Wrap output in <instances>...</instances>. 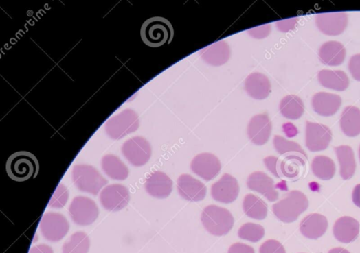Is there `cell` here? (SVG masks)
I'll use <instances>...</instances> for the list:
<instances>
[{
    "mask_svg": "<svg viewBox=\"0 0 360 253\" xmlns=\"http://www.w3.org/2000/svg\"><path fill=\"white\" fill-rule=\"evenodd\" d=\"M74 184L80 191L97 195L108 180L93 167L78 165L72 171Z\"/></svg>",
    "mask_w": 360,
    "mask_h": 253,
    "instance_id": "obj_5",
    "label": "cell"
},
{
    "mask_svg": "<svg viewBox=\"0 0 360 253\" xmlns=\"http://www.w3.org/2000/svg\"><path fill=\"white\" fill-rule=\"evenodd\" d=\"M101 205L108 211L118 212L131 201L128 189L122 184H112L105 187L100 195Z\"/></svg>",
    "mask_w": 360,
    "mask_h": 253,
    "instance_id": "obj_8",
    "label": "cell"
},
{
    "mask_svg": "<svg viewBox=\"0 0 360 253\" xmlns=\"http://www.w3.org/2000/svg\"><path fill=\"white\" fill-rule=\"evenodd\" d=\"M348 23V16L345 12L325 13L317 14L316 25L317 28L328 36H337L343 34Z\"/></svg>",
    "mask_w": 360,
    "mask_h": 253,
    "instance_id": "obj_13",
    "label": "cell"
},
{
    "mask_svg": "<svg viewBox=\"0 0 360 253\" xmlns=\"http://www.w3.org/2000/svg\"><path fill=\"white\" fill-rule=\"evenodd\" d=\"M359 228V223L356 219L352 217L344 216L335 222L333 232L337 241L348 243L358 238Z\"/></svg>",
    "mask_w": 360,
    "mask_h": 253,
    "instance_id": "obj_21",
    "label": "cell"
},
{
    "mask_svg": "<svg viewBox=\"0 0 360 253\" xmlns=\"http://www.w3.org/2000/svg\"><path fill=\"white\" fill-rule=\"evenodd\" d=\"M306 144L311 152L326 149L332 140V132L326 125L306 122Z\"/></svg>",
    "mask_w": 360,
    "mask_h": 253,
    "instance_id": "obj_10",
    "label": "cell"
},
{
    "mask_svg": "<svg viewBox=\"0 0 360 253\" xmlns=\"http://www.w3.org/2000/svg\"><path fill=\"white\" fill-rule=\"evenodd\" d=\"M328 222L324 215L313 213L304 218L300 224V232L309 239H318L325 234Z\"/></svg>",
    "mask_w": 360,
    "mask_h": 253,
    "instance_id": "obj_18",
    "label": "cell"
},
{
    "mask_svg": "<svg viewBox=\"0 0 360 253\" xmlns=\"http://www.w3.org/2000/svg\"><path fill=\"white\" fill-rule=\"evenodd\" d=\"M281 114L290 120H298L304 112V106L302 99L294 95L284 97L280 102Z\"/></svg>",
    "mask_w": 360,
    "mask_h": 253,
    "instance_id": "obj_27",
    "label": "cell"
},
{
    "mask_svg": "<svg viewBox=\"0 0 360 253\" xmlns=\"http://www.w3.org/2000/svg\"><path fill=\"white\" fill-rule=\"evenodd\" d=\"M247 185L251 191L262 194L271 202L279 200L280 195L276 191L274 180L262 171H255L249 176Z\"/></svg>",
    "mask_w": 360,
    "mask_h": 253,
    "instance_id": "obj_15",
    "label": "cell"
},
{
    "mask_svg": "<svg viewBox=\"0 0 360 253\" xmlns=\"http://www.w3.org/2000/svg\"><path fill=\"white\" fill-rule=\"evenodd\" d=\"M30 253H54V250L49 245H40L32 248Z\"/></svg>",
    "mask_w": 360,
    "mask_h": 253,
    "instance_id": "obj_42",
    "label": "cell"
},
{
    "mask_svg": "<svg viewBox=\"0 0 360 253\" xmlns=\"http://www.w3.org/2000/svg\"><path fill=\"white\" fill-rule=\"evenodd\" d=\"M245 91L255 100H265L271 93L269 77L258 72L249 75L245 82Z\"/></svg>",
    "mask_w": 360,
    "mask_h": 253,
    "instance_id": "obj_17",
    "label": "cell"
},
{
    "mask_svg": "<svg viewBox=\"0 0 360 253\" xmlns=\"http://www.w3.org/2000/svg\"><path fill=\"white\" fill-rule=\"evenodd\" d=\"M228 253H255L254 249L243 243H236L229 248Z\"/></svg>",
    "mask_w": 360,
    "mask_h": 253,
    "instance_id": "obj_40",
    "label": "cell"
},
{
    "mask_svg": "<svg viewBox=\"0 0 360 253\" xmlns=\"http://www.w3.org/2000/svg\"><path fill=\"white\" fill-rule=\"evenodd\" d=\"M40 165L34 154L27 151L16 152L8 158L6 171L9 178L16 182H24L38 175Z\"/></svg>",
    "mask_w": 360,
    "mask_h": 253,
    "instance_id": "obj_1",
    "label": "cell"
},
{
    "mask_svg": "<svg viewBox=\"0 0 360 253\" xmlns=\"http://www.w3.org/2000/svg\"><path fill=\"white\" fill-rule=\"evenodd\" d=\"M102 167L105 173L114 180H124L128 176L127 167L117 158L108 156L102 160Z\"/></svg>",
    "mask_w": 360,
    "mask_h": 253,
    "instance_id": "obj_31",
    "label": "cell"
},
{
    "mask_svg": "<svg viewBox=\"0 0 360 253\" xmlns=\"http://www.w3.org/2000/svg\"><path fill=\"white\" fill-rule=\"evenodd\" d=\"M141 37L146 46L159 48L172 42L174 29L172 23L166 18L153 16L143 23Z\"/></svg>",
    "mask_w": 360,
    "mask_h": 253,
    "instance_id": "obj_2",
    "label": "cell"
},
{
    "mask_svg": "<svg viewBox=\"0 0 360 253\" xmlns=\"http://www.w3.org/2000/svg\"><path fill=\"white\" fill-rule=\"evenodd\" d=\"M243 210L247 217L256 220H264L267 215V205L261 198L248 194L244 198Z\"/></svg>",
    "mask_w": 360,
    "mask_h": 253,
    "instance_id": "obj_28",
    "label": "cell"
},
{
    "mask_svg": "<svg viewBox=\"0 0 360 253\" xmlns=\"http://www.w3.org/2000/svg\"><path fill=\"white\" fill-rule=\"evenodd\" d=\"M126 158L135 167H142L149 161L151 157L150 143L144 139L136 140L135 143L124 150Z\"/></svg>",
    "mask_w": 360,
    "mask_h": 253,
    "instance_id": "obj_25",
    "label": "cell"
},
{
    "mask_svg": "<svg viewBox=\"0 0 360 253\" xmlns=\"http://www.w3.org/2000/svg\"><path fill=\"white\" fill-rule=\"evenodd\" d=\"M238 237L251 242H258L265 237V229L260 224L247 223L238 230Z\"/></svg>",
    "mask_w": 360,
    "mask_h": 253,
    "instance_id": "obj_34",
    "label": "cell"
},
{
    "mask_svg": "<svg viewBox=\"0 0 360 253\" xmlns=\"http://www.w3.org/2000/svg\"><path fill=\"white\" fill-rule=\"evenodd\" d=\"M328 253H350L348 250L341 248H337L330 250Z\"/></svg>",
    "mask_w": 360,
    "mask_h": 253,
    "instance_id": "obj_44",
    "label": "cell"
},
{
    "mask_svg": "<svg viewBox=\"0 0 360 253\" xmlns=\"http://www.w3.org/2000/svg\"><path fill=\"white\" fill-rule=\"evenodd\" d=\"M348 69L353 78L360 81V54H355L350 59Z\"/></svg>",
    "mask_w": 360,
    "mask_h": 253,
    "instance_id": "obj_38",
    "label": "cell"
},
{
    "mask_svg": "<svg viewBox=\"0 0 360 253\" xmlns=\"http://www.w3.org/2000/svg\"><path fill=\"white\" fill-rule=\"evenodd\" d=\"M271 132L272 123L266 114L255 115L249 122L248 137L255 145H265L269 141Z\"/></svg>",
    "mask_w": 360,
    "mask_h": 253,
    "instance_id": "obj_12",
    "label": "cell"
},
{
    "mask_svg": "<svg viewBox=\"0 0 360 253\" xmlns=\"http://www.w3.org/2000/svg\"><path fill=\"white\" fill-rule=\"evenodd\" d=\"M265 165L267 169L272 173L275 177L281 178L280 160L276 157H267L264 160Z\"/></svg>",
    "mask_w": 360,
    "mask_h": 253,
    "instance_id": "obj_37",
    "label": "cell"
},
{
    "mask_svg": "<svg viewBox=\"0 0 360 253\" xmlns=\"http://www.w3.org/2000/svg\"><path fill=\"white\" fill-rule=\"evenodd\" d=\"M71 220L80 226L93 224L99 215L96 203L91 198L78 196L74 198L69 209Z\"/></svg>",
    "mask_w": 360,
    "mask_h": 253,
    "instance_id": "obj_6",
    "label": "cell"
},
{
    "mask_svg": "<svg viewBox=\"0 0 360 253\" xmlns=\"http://www.w3.org/2000/svg\"><path fill=\"white\" fill-rule=\"evenodd\" d=\"M319 56L323 64L337 67L344 62L346 50L343 44L337 41H329L322 45Z\"/></svg>",
    "mask_w": 360,
    "mask_h": 253,
    "instance_id": "obj_22",
    "label": "cell"
},
{
    "mask_svg": "<svg viewBox=\"0 0 360 253\" xmlns=\"http://www.w3.org/2000/svg\"><path fill=\"white\" fill-rule=\"evenodd\" d=\"M90 240L84 232L74 233L69 240L64 243L63 253H88Z\"/></svg>",
    "mask_w": 360,
    "mask_h": 253,
    "instance_id": "obj_32",
    "label": "cell"
},
{
    "mask_svg": "<svg viewBox=\"0 0 360 253\" xmlns=\"http://www.w3.org/2000/svg\"><path fill=\"white\" fill-rule=\"evenodd\" d=\"M318 80L322 86L339 92L345 91L349 86L348 77L343 71L323 69L319 71Z\"/></svg>",
    "mask_w": 360,
    "mask_h": 253,
    "instance_id": "obj_23",
    "label": "cell"
},
{
    "mask_svg": "<svg viewBox=\"0 0 360 253\" xmlns=\"http://www.w3.org/2000/svg\"><path fill=\"white\" fill-rule=\"evenodd\" d=\"M201 220L206 230L215 237L225 236L234 225L232 213L216 205L207 206L202 212Z\"/></svg>",
    "mask_w": 360,
    "mask_h": 253,
    "instance_id": "obj_3",
    "label": "cell"
},
{
    "mask_svg": "<svg viewBox=\"0 0 360 253\" xmlns=\"http://www.w3.org/2000/svg\"><path fill=\"white\" fill-rule=\"evenodd\" d=\"M308 206L307 196L300 191H293L273 204V213L277 219L289 224L297 221L299 216L308 210Z\"/></svg>",
    "mask_w": 360,
    "mask_h": 253,
    "instance_id": "obj_4",
    "label": "cell"
},
{
    "mask_svg": "<svg viewBox=\"0 0 360 253\" xmlns=\"http://www.w3.org/2000/svg\"><path fill=\"white\" fill-rule=\"evenodd\" d=\"M273 145L280 155H291V154H297L308 159L306 152H304L300 144L296 142L290 141L279 135H275L273 139Z\"/></svg>",
    "mask_w": 360,
    "mask_h": 253,
    "instance_id": "obj_33",
    "label": "cell"
},
{
    "mask_svg": "<svg viewBox=\"0 0 360 253\" xmlns=\"http://www.w3.org/2000/svg\"><path fill=\"white\" fill-rule=\"evenodd\" d=\"M173 182L170 178L162 171H155L146 179L145 189L151 196L164 200L172 192Z\"/></svg>",
    "mask_w": 360,
    "mask_h": 253,
    "instance_id": "obj_16",
    "label": "cell"
},
{
    "mask_svg": "<svg viewBox=\"0 0 360 253\" xmlns=\"http://www.w3.org/2000/svg\"><path fill=\"white\" fill-rule=\"evenodd\" d=\"M190 167L194 173L210 182L220 173L221 164L214 154L205 152L194 158Z\"/></svg>",
    "mask_w": 360,
    "mask_h": 253,
    "instance_id": "obj_9",
    "label": "cell"
},
{
    "mask_svg": "<svg viewBox=\"0 0 360 253\" xmlns=\"http://www.w3.org/2000/svg\"><path fill=\"white\" fill-rule=\"evenodd\" d=\"M341 105V98L335 94L319 93L313 97V110L323 117H330L337 113Z\"/></svg>",
    "mask_w": 360,
    "mask_h": 253,
    "instance_id": "obj_20",
    "label": "cell"
},
{
    "mask_svg": "<svg viewBox=\"0 0 360 253\" xmlns=\"http://www.w3.org/2000/svg\"><path fill=\"white\" fill-rule=\"evenodd\" d=\"M69 195L67 188L63 184H59L51 198L49 206L60 209L67 203Z\"/></svg>",
    "mask_w": 360,
    "mask_h": 253,
    "instance_id": "obj_35",
    "label": "cell"
},
{
    "mask_svg": "<svg viewBox=\"0 0 360 253\" xmlns=\"http://www.w3.org/2000/svg\"><path fill=\"white\" fill-rule=\"evenodd\" d=\"M69 228V223L66 217L60 213H45L41 221V231L43 237L52 242L62 240L67 236Z\"/></svg>",
    "mask_w": 360,
    "mask_h": 253,
    "instance_id": "obj_7",
    "label": "cell"
},
{
    "mask_svg": "<svg viewBox=\"0 0 360 253\" xmlns=\"http://www.w3.org/2000/svg\"><path fill=\"white\" fill-rule=\"evenodd\" d=\"M251 32H253V34H251L253 38L258 39L267 38L271 32V25H267L249 31V33Z\"/></svg>",
    "mask_w": 360,
    "mask_h": 253,
    "instance_id": "obj_39",
    "label": "cell"
},
{
    "mask_svg": "<svg viewBox=\"0 0 360 253\" xmlns=\"http://www.w3.org/2000/svg\"><path fill=\"white\" fill-rule=\"evenodd\" d=\"M352 200L354 204L360 208V184L357 185L353 191Z\"/></svg>",
    "mask_w": 360,
    "mask_h": 253,
    "instance_id": "obj_43",
    "label": "cell"
},
{
    "mask_svg": "<svg viewBox=\"0 0 360 253\" xmlns=\"http://www.w3.org/2000/svg\"><path fill=\"white\" fill-rule=\"evenodd\" d=\"M340 128L348 137L354 138L360 134V110L356 106L346 107L341 115Z\"/></svg>",
    "mask_w": 360,
    "mask_h": 253,
    "instance_id": "obj_24",
    "label": "cell"
},
{
    "mask_svg": "<svg viewBox=\"0 0 360 253\" xmlns=\"http://www.w3.org/2000/svg\"><path fill=\"white\" fill-rule=\"evenodd\" d=\"M340 167V176L344 180L352 178L356 171V160L352 147L340 146L335 148Z\"/></svg>",
    "mask_w": 360,
    "mask_h": 253,
    "instance_id": "obj_26",
    "label": "cell"
},
{
    "mask_svg": "<svg viewBox=\"0 0 360 253\" xmlns=\"http://www.w3.org/2000/svg\"><path fill=\"white\" fill-rule=\"evenodd\" d=\"M359 160H360V147H359Z\"/></svg>",
    "mask_w": 360,
    "mask_h": 253,
    "instance_id": "obj_45",
    "label": "cell"
},
{
    "mask_svg": "<svg viewBox=\"0 0 360 253\" xmlns=\"http://www.w3.org/2000/svg\"><path fill=\"white\" fill-rule=\"evenodd\" d=\"M179 195L188 202H197L205 200L207 187L200 180L190 175H181L177 182Z\"/></svg>",
    "mask_w": 360,
    "mask_h": 253,
    "instance_id": "obj_14",
    "label": "cell"
},
{
    "mask_svg": "<svg viewBox=\"0 0 360 253\" xmlns=\"http://www.w3.org/2000/svg\"><path fill=\"white\" fill-rule=\"evenodd\" d=\"M260 253H286V251L280 241L271 239L262 243Z\"/></svg>",
    "mask_w": 360,
    "mask_h": 253,
    "instance_id": "obj_36",
    "label": "cell"
},
{
    "mask_svg": "<svg viewBox=\"0 0 360 253\" xmlns=\"http://www.w3.org/2000/svg\"><path fill=\"white\" fill-rule=\"evenodd\" d=\"M297 21L298 19H297V18H293V19L280 21L276 23V26L278 27L280 31L288 32L295 28V26L297 24Z\"/></svg>",
    "mask_w": 360,
    "mask_h": 253,
    "instance_id": "obj_41",
    "label": "cell"
},
{
    "mask_svg": "<svg viewBox=\"0 0 360 253\" xmlns=\"http://www.w3.org/2000/svg\"><path fill=\"white\" fill-rule=\"evenodd\" d=\"M230 48L225 41L210 45L200 51V56L207 64L220 67L225 64L230 58Z\"/></svg>",
    "mask_w": 360,
    "mask_h": 253,
    "instance_id": "obj_19",
    "label": "cell"
},
{
    "mask_svg": "<svg viewBox=\"0 0 360 253\" xmlns=\"http://www.w3.org/2000/svg\"><path fill=\"white\" fill-rule=\"evenodd\" d=\"M306 158L297 154L288 155L280 161V171L282 176L289 178H296L301 173L302 168L306 167Z\"/></svg>",
    "mask_w": 360,
    "mask_h": 253,
    "instance_id": "obj_29",
    "label": "cell"
},
{
    "mask_svg": "<svg viewBox=\"0 0 360 253\" xmlns=\"http://www.w3.org/2000/svg\"><path fill=\"white\" fill-rule=\"evenodd\" d=\"M311 168L313 173L322 180L333 178L336 173L334 160L327 156H316L312 161Z\"/></svg>",
    "mask_w": 360,
    "mask_h": 253,
    "instance_id": "obj_30",
    "label": "cell"
},
{
    "mask_svg": "<svg viewBox=\"0 0 360 253\" xmlns=\"http://www.w3.org/2000/svg\"><path fill=\"white\" fill-rule=\"evenodd\" d=\"M240 188L237 180L229 174H225L218 182L212 184L211 195L216 202L223 204L233 203L237 200Z\"/></svg>",
    "mask_w": 360,
    "mask_h": 253,
    "instance_id": "obj_11",
    "label": "cell"
}]
</instances>
